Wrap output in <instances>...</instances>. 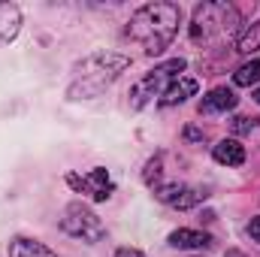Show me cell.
Returning a JSON list of instances; mask_svg holds the SVG:
<instances>
[{
    "mask_svg": "<svg viewBox=\"0 0 260 257\" xmlns=\"http://www.w3.org/2000/svg\"><path fill=\"white\" fill-rule=\"evenodd\" d=\"M179 21H182V9L176 3H145L139 6L127 21V37L142 43L145 55H160L179 34Z\"/></svg>",
    "mask_w": 260,
    "mask_h": 257,
    "instance_id": "1",
    "label": "cell"
},
{
    "mask_svg": "<svg viewBox=\"0 0 260 257\" xmlns=\"http://www.w3.org/2000/svg\"><path fill=\"white\" fill-rule=\"evenodd\" d=\"M130 67L127 55H118V52H97V55H88L85 61L73 67V79L67 85V97L70 100H88V97H97L100 91H106L124 70Z\"/></svg>",
    "mask_w": 260,
    "mask_h": 257,
    "instance_id": "2",
    "label": "cell"
},
{
    "mask_svg": "<svg viewBox=\"0 0 260 257\" xmlns=\"http://www.w3.org/2000/svg\"><path fill=\"white\" fill-rule=\"evenodd\" d=\"M242 27V15L233 3H200L194 9V24H191V37L200 40H212V34H224V37H236Z\"/></svg>",
    "mask_w": 260,
    "mask_h": 257,
    "instance_id": "3",
    "label": "cell"
},
{
    "mask_svg": "<svg viewBox=\"0 0 260 257\" xmlns=\"http://www.w3.org/2000/svg\"><path fill=\"white\" fill-rule=\"evenodd\" d=\"M185 58H173V61H164V64H157L154 70H148L133 88H130V109H142V106H148L154 97H160L176 79H179V73L185 70Z\"/></svg>",
    "mask_w": 260,
    "mask_h": 257,
    "instance_id": "4",
    "label": "cell"
},
{
    "mask_svg": "<svg viewBox=\"0 0 260 257\" xmlns=\"http://www.w3.org/2000/svg\"><path fill=\"white\" fill-rule=\"evenodd\" d=\"M61 227H64L70 236L82 239V242H100L106 236V227L103 221L85 206V203H70L64 209V218H61Z\"/></svg>",
    "mask_w": 260,
    "mask_h": 257,
    "instance_id": "5",
    "label": "cell"
},
{
    "mask_svg": "<svg viewBox=\"0 0 260 257\" xmlns=\"http://www.w3.org/2000/svg\"><path fill=\"white\" fill-rule=\"evenodd\" d=\"M67 185H70L73 191H79V194H88V197L97 200V203L109 200L112 191H115V185L109 182V173H106L103 167L91 170L88 176H76V173H70V176H67Z\"/></svg>",
    "mask_w": 260,
    "mask_h": 257,
    "instance_id": "6",
    "label": "cell"
},
{
    "mask_svg": "<svg viewBox=\"0 0 260 257\" xmlns=\"http://www.w3.org/2000/svg\"><path fill=\"white\" fill-rule=\"evenodd\" d=\"M154 197L173 209H191L197 203H203L209 194H206V188H191V185H160V188H154Z\"/></svg>",
    "mask_w": 260,
    "mask_h": 257,
    "instance_id": "7",
    "label": "cell"
},
{
    "mask_svg": "<svg viewBox=\"0 0 260 257\" xmlns=\"http://www.w3.org/2000/svg\"><path fill=\"white\" fill-rule=\"evenodd\" d=\"M236 103H239L236 91L227 88V85H221V88H212V91L203 97L200 112H230V109H236Z\"/></svg>",
    "mask_w": 260,
    "mask_h": 257,
    "instance_id": "8",
    "label": "cell"
},
{
    "mask_svg": "<svg viewBox=\"0 0 260 257\" xmlns=\"http://www.w3.org/2000/svg\"><path fill=\"white\" fill-rule=\"evenodd\" d=\"M21 30V9L15 3H6L0 0V46L12 43Z\"/></svg>",
    "mask_w": 260,
    "mask_h": 257,
    "instance_id": "9",
    "label": "cell"
},
{
    "mask_svg": "<svg viewBox=\"0 0 260 257\" xmlns=\"http://www.w3.org/2000/svg\"><path fill=\"white\" fill-rule=\"evenodd\" d=\"M212 157L224 167H242L245 164V145L236 142V139H221L215 148H212Z\"/></svg>",
    "mask_w": 260,
    "mask_h": 257,
    "instance_id": "10",
    "label": "cell"
},
{
    "mask_svg": "<svg viewBox=\"0 0 260 257\" xmlns=\"http://www.w3.org/2000/svg\"><path fill=\"white\" fill-rule=\"evenodd\" d=\"M170 245H173V248H212L215 239H212L209 233L182 227V230H173V233H170Z\"/></svg>",
    "mask_w": 260,
    "mask_h": 257,
    "instance_id": "11",
    "label": "cell"
},
{
    "mask_svg": "<svg viewBox=\"0 0 260 257\" xmlns=\"http://www.w3.org/2000/svg\"><path fill=\"white\" fill-rule=\"evenodd\" d=\"M9 257H58L49 245H43L40 239H27V236H15L9 242Z\"/></svg>",
    "mask_w": 260,
    "mask_h": 257,
    "instance_id": "12",
    "label": "cell"
},
{
    "mask_svg": "<svg viewBox=\"0 0 260 257\" xmlns=\"http://www.w3.org/2000/svg\"><path fill=\"white\" fill-rule=\"evenodd\" d=\"M197 94V82L194 79H179V82H173L164 94H160V106H176V103H185L188 97H194Z\"/></svg>",
    "mask_w": 260,
    "mask_h": 257,
    "instance_id": "13",
    "label": "cell"
},
{
    "mask_svg": "<svg viewBox=\"0 0 260 257\" xmlns=\"http://www.w3.org/2000/svg\"><path fill=\"white\" fill-rule=\"evenodd\" d=\"M233 82H236V85H242V88L257 85V82H260V61H248V64H242L236 73H233Z\"/></svg>",
    "mask_w": 260,
    "mask_h": 257,
    "instance_id": "14",
    "label": "cell"
},
{
    "mask_svg": "<svg viewBox=\"0 0 260 257\" xmlns=\"http://www.w3.org/2000/svg\"><path fill=\"white\" fill-rule=\"evenodd\" d=\"M164 154H154L148 164H145V173H142V182L154 191V188H160V176H164Z\"/></svg>",
    "mask_w": 260,
    "mask_h": 257,
    "instance_id": "15",
    "label": "cell"
},
{
    "mask_svg": "<svg viewBox=\"0 0 260 257\" xmlns=\"http://www.w3.org/2000/svg\"><path fill=\"white\" fill-rule=\"evenodd\" d=\"M260 46V21L257 24H251V27H245L242 34H239V40H236V52H254Z\"/></svg>",
    "mask_w": 260,
    "mask_h": 257,
    "instance_id": "16",
    "label": "cell"
},
{
    "mask_svg": "<svg viewBox=\"0 0 260 257\" xmlns=\"http://www.w3.org/2000/svg\"><path fill=\"white\" fill-rule=\"evenodd\" d=\"M251 124H254L251 118H242V115H239V118H233V130H236V133H248Z\"/></svg>",
    "mask_w": 260,
    "mask_h": 257,
    "instance_id": "17",
    "label": "cell"
},
{
    "mask_svg": "<svg viewBox=\"0 0 260 257\" xmlns=\"http://www.w3.org/2000/svg\"><path fill=\"white\" fill-rule=\"evenodd\" d=\"M185 139H191V142H203V130L188 127V130H185Z\"/></svg>",
    "mask_w": 260,
    "mask_h": 257,
    "instance_id": "18",
    "label": "cell"
},
{
    "mask_svg": "<svg viewBox=\"0 0 260 257\" xmlns=\"http://www.w3.org/2000/svg\"><path fill=\"white\" fill-rule=\"evenodd\" d=\"M248 233H251V239H257V242H260V218H251V224H248Z\"/></svg>",
    "mask_w": 260,
    "mask_h": 257,
    "instance_id": "19",
    "label": "cell"
},
{
    "mask_svg": "<svg viewBox=\"0 0 260 257\" xmlns=\"http://www.w3.org/2000/svg\"><path fill=\"white\" fill-rule=\"evenodd\" d=\"M115 257H145V254H142V251H136V248H118Z\"/></svg>",
    "mask_w": 260,
    "mask_h": 257,
    "instance_id": "20",
    "label": "cell"
},
{
    "mask_svg": "<svg viewBox=\"0 0 260 257\" xmlns=\"http://www.w3.org/2000/svg\"><path fill=\"white\" fill-rule=\"evenodd\" d=\"M224 257H245V254H242V251H236V248H233V251H227V254H224Z\"/></svg>",
    "mask_w": 260,
    "mask_h": 257,
    "instance_id": "21",
    "label": "cell"
},
{
    "mask_svg": "<svg viewBox=\"0 0 260 257\" xmlns=\"http://www.w3.org/2000/svg\"><path fill=\"white\" fill-rule=\"evenodd\" d=\"M254 100H257V103H260V88H257V91H254Z\"/></svg>",
    "mask_w": 260,
    "mask_h": 257,
    "instance_id": "22",
    "label": "cell"
}]
</instances>
